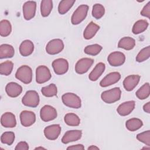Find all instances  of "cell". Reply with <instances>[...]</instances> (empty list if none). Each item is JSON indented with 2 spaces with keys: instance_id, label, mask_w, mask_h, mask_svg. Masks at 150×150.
Here are the masks:
<instances>
[{
  "instance_id": "cell-1",
  "label": "cell",
  "mask_w": 150,
  "mask_h": 150,
  "mask_svg": "<svg viewBox=\"0 0 150 150\" xmlns=\"http://www.w3.org/2000/svg\"><path fill=\"white\" fill-rule=\"evenodd\" d=\"M121 91L119 87H114L112 89L103 91L101 94L102 100L107 104L114 103L118 101L121 98Z\"/></svg>"
},
{
  "instance_id": "cell-2",
  "label": "cell",
  "mask_w": 150,
  "mask_h": 150,
  "mask_svg": "<svg viewBox=\"0 0 150 150\" xmlns=\"http://www.w3.org/2000/svg\"><path fill=\"white\" fill-rule=\"evenodd\" d=\"M15 77L25 84L30 83L32 80V69L27 65L21 66L15 73Z\"/></svg>"
},
{
  "instance_id": "cell-3",
  "label": "cell",
  "mask_w": 150,
  "mask_h": 150,
  "mask_svg": "<svg viewBox=\"0 0 150 150\" xmlns=\"http://www.w3.org/2000/svg\"><path fill=\"white\" fill-rule=\"evenodd\" d=\"M63 104L69 107L79 108L81 106L80 98L76 94L72 93H67L62 96Z\"/></svg>"
},
{
  "instance_id": "cell-4",
  "label": "cell",
  "mask_w": 150,
  "mask_h": 150,
  "mask_svg": "<svg viewBox=\"0 0 150 150\" xmlns=\"http://www.w3.org/2000/svg\"><path fill=\"white\" fill-rule=\"evenodd\" d=\"M22 104L27 107H36L39 103V96L35 90H29L26 92L22 99Z\"/></svg>"
},
{
  "instance_id": "cell-5",
  "label": "cell",
  "mask_w": 150,
  "mask_h": 150,
  "mask_svg": "<svg viewBox=\"0 0 150 150\" xmlns=\"http://www.w3.org/2000/svg\"><path fill=\"white\" fill-rule=\"evenodd\" d=\"M88 10V6L87 5H80L73 12L71 21L73 25H78L81 23L87 15V12Z\"/></svg>"
},
{
  "instance_id": "cell-6",
  "label": "cell",
  "mask_w": 150,
  "mask_h": 150,
  "mask_svg": "<svg viewBox=\"0 0 150 150\" xmlns=\"http://www.w3.org/2000/svg\"><path fill=\"white\" fill-rule=\"evenodd\" d=\"M52 77L50 70L46 66L41 65L36 69V81L39 84L49 81Z\"/></svg>"
},
{
  "instance_id": "cell-7",
  "label": "cell",
  "mask_w": 150,
  "mask_h": 150,
  "mask_svg": "<svg viewBox=\"0 0 150 150\" xmlns=\"http://www.w3.org/2000/svg\"><path fill=\"white\" fill-rule=\"evenodd\" d=\"M57 116L56 110L51 105H45L40 111V117L42 121L48 122L54 120Z\"/></svg>"
},
{
  "instance_id": "cell-8",
  "label": "cell",
  "mask_w": 150,
  "mask_h": 150,
  "mask_svg": "<svg viewBox=\"0 0 150 150\" xmlns=\"http://www.w3.org/2000/svg\"><path fill=\"white\" fill-rule=\"evenodd\" d=\"M64 43L60 39H54L50 40L46 46V51L49 54H56L63 50Z\"/></svg>"
},
{
  "instance_id": "cell-9",
  "label": "cell",
  "mask_w": 150,
  "mask_h": 150,
  "mask_svg": "<svg viewBox=\"0 0 150 150\" xmlns=\"http://www.w3.org/2000/svg\"><path fill=\"white\" fill-rule=\"evenodd\" d=\"M52 67L54 73L57 75L65 74L69 69V63L63 58L55 59L52 62Z\"/></svg>"
},
{
  "instance_id": "cell-10",
  "label": "cell",
  "mask_w": 150,
  "mask_h": 150,
  "mask_svg": "<svg viewBox=\"0 0 150 150\" xmlns=\"http://www.w3.org/2000/svg\"><path fill=\"white\" fill-rule=\"evenodd\" d=\"M94 63V60L90 58H82L77 61L75 65V71L77 73L84 74L91 67Z\"/></svg>"
},
{
  "instance_id": "cell-11",
  "label": "cell",
  "mask_w": 150,
  "mask_h": 150,
  "mask_svg": "<svg viewBox=\"0 0 150 150\" xmlns=\"http://www.w3.org/2000/svg\"><path fill=\"white\" fill-rule=\"evenodd\" d=\"M109 64L114 67L122 65L125 61L124 54L120 52H114L111 53L107 58Z\"/></svg>"
},
{
  "instance_id": "cell-12",
  "label": "cell",
  "mask_w": 150,
  "mask_h": 150,
  "mask_svg": "<svg viewBox=\"0 0 150 150\" xmlns=\"http://www.w3.org/2000/svg\"><path fill=\"white\" fill-rule=\"evenodd\" d=\"M22 9L24 18L27 21L30 20L35 15L36 3V2L32 1H27L23 4Z\"/></svg>"
},
{
  "instance_id": "cell-13",
  "label": "cell",
  "mask_w": 150,
  "mask_h": 150,
  "mask_svg": "<svg viewBox=\"0 0 150 150\" xmlns=\"http://www.w3.org/2000/svg\"><path fill=\"white\" fill-rule=\"evenodd\" d=\"M61 132V127L59 124H53L46 127L44 129L45 137L49 140L56 139Z\"/></svg>"
},
{
  "instance_id": "cell-14",
  "label": "cell",
  "mask_w": 150,
  "mask_h": 150,
  "mask_svg": "<svg viewBox=\"0 0 150 150\" xmlns=\"http://www.w3.org/2000/svg\"><path fill=\"white\" fill-rule=\"evenodd\" d=\"M20 120L21 124L23 127H30L33 125L36 121L35 114L30 111H22L20 114Z\"/></svg>"
},
{
  "instance_id": "cell-15",
  "label": "cell",
  "mask_w": 150,
  "mask_h": 150,
  "mask_svg": "<svg viewBox=\"0 0 150 150\" xmlns=\"http://www.w3.org/2000/svg\"><path fill=\"white\" fill-rule=\"evenodd\" d=\"M121 78V74L118 72H111L108 74L100 82V86L105 87L117 83Z\"/></svg>"
},
{
  "instance_id": "cell-16",
  "label": "cell",
  "mask_w": 150,
  "mask_h": 150,
  "mask_svg": "<svg viewBox=\"0 0 150 150\" xmlns=\"http://www.w3.org/2000/svg\"><path fill=\"white\" fill-rule=\"evenodd\" d=\"M81 135L82 132L81 130H69L64 134L62 138V142L63 144H68L76 141L81 138Z\"/></svg>"
},
{
  "instance_id": "cell-17",
  "label": "cell",
  "mask_w": 150,
  "mask_h": 150,
  "mask_svg": "<svg viewBox=\"0 0 150 150\" xmlns=\"http://www.w3.org/2000/svg\"><path fill=\"white\" fill-rule=\"evenodd\" d=\"M135 105V102L133 100L125 101L118 107L117 111L121 116H127L134 110Z\"/></svg>"
},
{
  "instance_id": "cell-18",
  "label": "cell",
  "mask_w": 150,
  "mask_h": 150,
  "mask_svg": "<svg viewBox=\"0 0 150 150\" xmlns=\"http://www.w3.org/2000/svg\"><path fill=\"white\" fill-rule=\"evenodd\" d=\"M2 125L6 128H13L16 125V120L15 115L10 112H5L1 118Z\"/></svg>"
},
{
  "instance_id": "cell-19",
  "label": "cell",
  "mask_w": 150,
  "mask_h": 150,
  "mask_svg": "<svg viewBox=\"0 0 150 150\" xmlns=\"http://www.w3.org/2000/svg\"><path fill=\"white\" fill-rule=\"evenodd\" d=\"M140 79L139 75H129L125 78L123 81V86L124 88L128 91H132L138 84Z\"/></svg>"
},
{
  "instance_id": "cell-20",
  "label": "cell",
  "mask_w": 150,
  "mask_h": 150,
  "mask_svg": "<svg viewBox=\"0 0 150 150\" xmlns=\"http://www.w3.org/2000/svg\"><path fill=\"white\" fill-rule=\"evenodd\" d=\"M5 91L8 96L11 97H16L21 94L22 87L16 83L10 82L6 84Z\"/></svg>"
},
{
  "instance_id": "cell-21",
  "label": "cell",
  "mask_w": 150,
  "mask_h": 150,
  "mask_svg": "<svg viewBox=\"0 0 150 150\" xmlns=\"http://www.w3.org/2000/svg\"><path fill=\"white\" fill-rule=\"evenodd\" d=\"M34 50V45L30 40H23L19 46V52L23 56L30 55Z\"/></svg>"
},
{
  "instance_id": "cell-22",
  "label": "cell",
  "mask_w": 150,
  "mask_h": 150,
  "mask_svg": "<svg viewBox=\"0 0 150 150\" xmlns=\"http://www.w3.org/2000/svg\"><path fill=\"white\" fill-rule=\"evenodd\" d=\"M99 29L100 26L96 24L93 22H90L84 30L83 36L84 39L88 40L93 38Z\"/></svg>"
},
{
  "instance_id": "cell-23",
  "label": "cell",
  "mask_w": 150,
  "mask_h": 150,
  "mask_svg": "<svg viewBox=\"0 0 150 150\" xmlns=\"http://www.w3.org/2000/svg\"><path fill=\"white\" fill-rule=\"evenodd\" d=\"M105 69V64L100 62L96 64L93 70L89 74L88 78L91 81H96L104 73Z\"/></svg>"
},
{
  "instance_id": "cell-24",
  "label": "cell",
  "mask_w": 150,
  "mask_h": 150,
  "mask_svg": "<svg viewBox=\"0 0 150 150\" xmlns=\"http://www.w3.org/2000/svg\"><path fill=\"white\" fill-rule=\"evenodd\" d=\"M135 45V40L132 38L126 36L121 39L118 43V47L127 50L132 49Z\"/></svg>"
},
{
  "instance_id": "cell-25",
  "label": "cell",
  "mask_w": 150,
  "mask_h": 150,
  "mask_svg": "<svg viewBox=\"0 0 150 150\" xmlns=\"http://www.w3.org/2000/svg\"><path fill=\"white\" fill-rule=\"evenodd\" d=\"M15 50L12 45L2 44L0 46V58H11L14 56Z\"/></svg>"
},
{
  "instance_id": "cell-26",
  "label": "cell",
  "mask_w": 150,
  "mask_h": 150,
  "mask_svg": "<svg viewBox=\"0 0 150 150\" xmlns=\"http://www.w3.org/2000/svg\"><path fill=\"white\" fill-rule=\"evenodd\" d=\"M143 125L142 121L137 118H131L126 121L125 127L126 128L130 131H135Z\"/></svg>"
},
{
  "instance_id": "cell-27",
  "label": "cell",
  "mask_w": 150,
  "mask_h": 150,
  "mask_svg": "<svg viewBox=\"0 0 150 150\" xmlns=\"http://www.w3.org/2000/svg\"><path fill=\"white\" fill-rule=\"evenodd\" d=\"M149 25L148 22L146 20H139L137 21L132 27V33L135 35H138L144 32Z\"/></svg>"
},
{
  "instance_id": "cell-28",
  "label": "cell",
  "mask_w": 150,
  "mask_h": 150,
  "mask_svg": "<svg viewBox=\"0 0 150 150\" xmlns=\"http://www.w3.org/2000/svg\"><path fill=\"white\" fill-rule=\"evenodd\" d=\"M53 8L52 0H43L40 3V13L42 16L46 17L49 15Z\"/></svg>"
},
{
  "instance_id": "cell-29",
  "label": "cell",
  "mask_w": 150,
  "mask_h": 150,
  "mask_svg": "<svg viewBox=\"0 0 150 150\" xmlns=\"http://www.w3.org/2000/svg\"><path fill=\"white\" fill-rule=\"evenodd\" d=\"M64 121L69 126H78L80 123V120L78 115L74 113H67L64 115Z\"/></svg>"
},
{
  "instance_id": "cell-30",
  "label": "cell",
  "mask_w": 150,
  "mask_h": 150,
  "mask_svg": "<svg viewBox=\"0 0 150 150\" xmlns=\"http://www.w3.org/2000/svg\"><path fill=\"white\" fill-rule=\"evenodd\" d=\"M75 0H63L61 1L58 6V11L60 14L64 15L67 13L73 6Z\"/></svg>"
},
{
  "instance_id": "cell-31",
  "label": "cell",
  "mask_w": 150,
  "mask_h": 150,
  "mask_svg": "<svg viewBox=\"0 0 150 150\" xmlns=\"http://www.w3.org/2000/svg\"><path fill=\"white\" fill-rule=\"evenodd\" d=\"M150 94V88L149 83H145L135 93L136 96L139 100H144L147 98Z\"/></svg>"
},
{
  "instance_id": "cell-32",
  "label": "cell",
  "mask_w": 150,
  "mask_h": 150,
  "mask_svg": "<svg viewBox=\"0 0 150 150\" xmlns=\"http://www.w3.org/2000/svg\"><path fill=\"white\" fill-rule=\"evenodd\" d=\"M12 31V26L10 22L4 19L0 22V35L2 37H6L10 35Z\"/></svg>"
},
{
  "instance_id": "cell-33",
  "label": "cell",
  "mask_w": 150,
  "mask_h": 150,
  "mask_svg": "<svg viewBox=\"0 0 150 150\" xmlns=\"http://www.w3.org/2000/svg\"><path fill=\"white\" fill-rule=\"evenodd\" d=\"M41 92L43 96L47 97H51L57 95V89L54 84H50L47 86L43 87L41 89Z\"/></svg>"
},
{
  "instance_id": "cell-34",
  "label": "cell",
  "mask_w": 150,
  "mask_h": 150,
  "mask_svg": "<svg viewBox=\"0 0 150 150\" xmlns=\"http://www.w3.org/2000/svg\"><path fill=\"white\" fill-rule=\"evenodd\" d=\"M13 63L11 61H6L0 64V73L2 75L8 76L13 70Z\"/></svg>"
},
{
  "instance_id": "cell-35",
  "label": "cell",
  "mask_w": 150,
  "mask_h": 150,
  "mask_svg": "<svg viewBox=\"0 0 150 150\" xmlns=\"http://www.w3.org/2000/svg\"><path fill=\"white\" fill-rule=\"evenodd\" d=\"M104 13L105 8L103 5L100 4H96L93 5L92 9V15L94 18L99 19L103 16Z\"/></svg>"
},
{
  "instance_id": "cell-36",
  "label": "cell",
  "mask_w": 150,
  "mask_h": 150,
  "mask_svg": "<svg viewBox=\"0 0 150 150\" xmlns=\"http://www.w3.org/2000/svg\"><path fill=\"white\" fill-rule=\"evenodd\" d=\"M103 47L101 46L98 44H94L91 45L87 46L84 50L85 53L91 55V56H96L102 50Z\"/></svg>"
},
{
  "instance_id": "cell-37",
  "label": "cell",
  "mask_w": 150,
  "mask_h": 150,
  "mask_svg": "<svg viewBox=\"0 0 150 150\" xmlns=\"http://www.w3.org/2000/svg\"><path fill=\"white\" fill-rule=\"evenodd\" d=\"M15 140V134L13 132L8 131L4 132L1 137V141L2 144L11 145Z\"/></svg>"
},
{
  "instance_id": "cell-38",
  "label": "cell",
  "mask_w": 150,
  "mask_h": 150,
  "mask_svg": "<svg viewBox=\"0 0 150 150\" xmlns=\"http://www.w3.org/2000/svg\"><path fill=\"white\" fill-rule=\"evenodd\" d=\"M150 56V46H148L143 48L138 53L136 57V61L138 62H142L148 59Z\"/></svg>"
},
{
  "instance_id": "cell-39",
  "label": "cell",
  "mask_w": 150,
  "mask_h": 150,
  "mask_svg": "<svg viewBox=\"0 0 150 150\" xmlns=\"http://www.w3.org/2000/svg\"><path fill=\"white\" fill-rule=\"evenodd\" d=\"M137 139L146 145L147 146H150V131L147 130L143 132H141L137 135Z\"/></svg>"
},
{
  "instance_id": "cell-40",
  "label": "cell",
  "mask_w": 150,
  "mask_h": 150,
  "mask_svg": "<svg viewBox=\"0 0 150 150\" xmlns=\"http://www.w3.org/2000/svg\"><path fill=\"white\" fill-rule=\"evenodd\" d=\"M141 15L150 18V2H148V4L143 8L141 12Z\"/></svg>"
},
{
  "instance_id": "cell-41",
  "label": "cell",
  "mask_w": 150,
  "mask_h": 150,
  "mask_svg": "<svg viewBox=\"0 0 150 150\" xmlns=\"http://www.w3.org/2000/svg\"><path fill=\"white\" fill-rule=\"evenodd\" d=\"M15 150H28L29 149V145L27 142L25 141L19 142L16 146Z\"/></svg>"
},
{
  "instance_id": "cell-42",
  "label": "cell",
  "mask_w": 150,
  "mask_h": 150,
  "mask_svg": "<svg viewBox=\"0 0 150 150\" xmlns=\"http://www.w3.org/2000/svg\"><path fill=\"white\" fill-rule=\"evenodd\" d=\"M84 149V146L82 144H76L74 145L70 146L67 148V149H77V150H83Z\"/></svg>"
},
{
  "instance_id": "cell-43",
  "label": "cell",
  "mask_w": 150,
  "mask_h": 150,
  "mask_svg": "<svg viewBox=\"0 0 150 150\" xmlns=\"http://www.w3.org/2000/svg\"><path fill=\"white\" fill-rule=\"evenodd\" d=\"M143 110L147 113H150V102L146 103L143 106Z\"/></svg>"
},
{
  "instance_id": "cell-44",
  "label": "cell",
  "mask_w": 150,
  "mask_h": 150,
  "mask_svg": "<svg viewBox=\"0 0 150 150\" xmlns=\"http://www.w3.org/2000/svg\"><path fill=\"white\" fill-rule=\"evenodd\" d=\"M88 150H93V149H99L98 147L95 146V145H91L90 146H89L88 148H87Z\"/></svg>"
},
{
  "instance_id": "cell-45",
  "label": "cell",
  "mask_w": 150,
  "mask_h": 150,
  "mask_svg": "<svg viewBox=\"0 0 150 150\" xmlns=\"http://www.w3.org/2000/svg\"><path fill=\"white\" fill-rule=\"evenodd\" d=\"M35 149H45V148H44L43 147H41V146H39V147L36 148Z\"/></svg>"
}]
</instances>
